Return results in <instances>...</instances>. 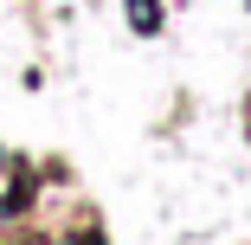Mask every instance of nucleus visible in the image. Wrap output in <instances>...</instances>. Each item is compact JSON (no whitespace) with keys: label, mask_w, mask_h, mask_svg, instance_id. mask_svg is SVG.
<instances>
[{"label":"nucleus","mask_w":251,"mask_h":245,"mask_svg":"<svg viewBox=\"0 0 251 245\" xmlns=\"http://www.w3.org/2000/svg\"><path fill=\"white\" fill-rule=\"evenodd\" d=\"M71 245H90V239H71Z\"/></svg>","instance_id":"f257e3e1"}]
</instances>
